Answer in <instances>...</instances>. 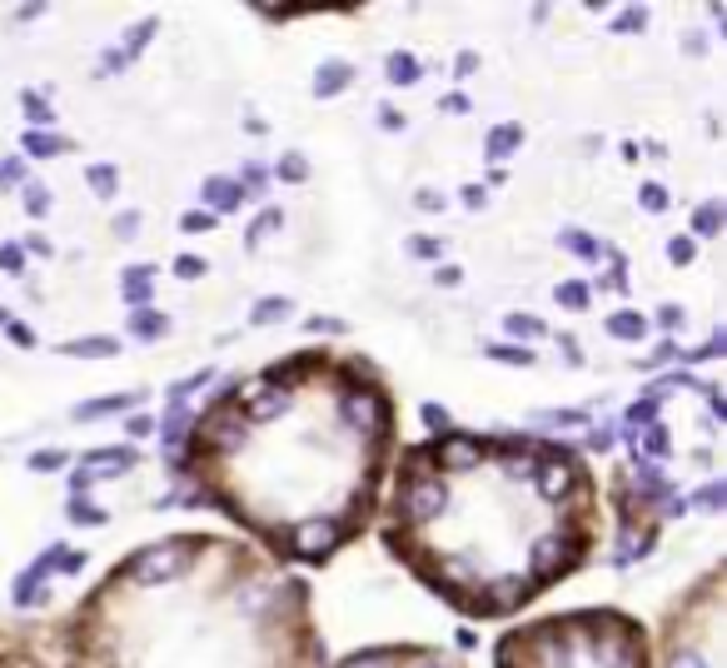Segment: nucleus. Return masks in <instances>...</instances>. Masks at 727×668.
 <instances>
[{"label": "nucleus", "mask_w": 727, "mask_h": 668, "mask_svg": "<svg viewBox=\"0 0 727 668\" xmlns=\"http://www.w3.org/2000/svg\"><path fill=\"white\" fill-rule=\"evenodd\" d=\"M399 454V399L359 350L305 344L245 369L189 414L195 499L284 569H324L379 519Z\"/></svg>", "instance_id": "nucleus-1"}, {"label": "nucleus", "mask_w": 727, "mask_h": 668, "mask_svg": "<svg viewBox=\"0 0 727 668\" xmlns=\"http://www.w3.org/2000/svg\"><path fill=\"white\" fill-rule=\"evenodd\" d=\"M374 529L439 604L504 623L599 554L603 489L568 439L444 429L394 454Z\"/></svg>", "instance_id": "nucleus-2"}, {"label": "nucleus", "mask_w": 727, "mask_h": 668, "mask_svg": "<svg viewBox=\"0 0 727 668\" xmlns=\"http://www.w3.org/2000/svg\"><path fill=\"white\" fill-rule=\"evenodd\" d=\"M315 588L239 534H160L75 598L60 668H324Z\"/></svg>", "instance_id": "nucleus-3"}, {"label": "nucleus", "mask_w": 727, "mask_h": 668, "mask_svg": "<svg viewBox=\"0 0 727 668\" xmlns=\"http://www.w3.org/2000/svg\"><path fill=\"white\" fill-rule=\"evenodd\" d=\"M493 668H653V633L608 604L558 609L498 633Z\"/></svg>", "instance_id": "nucleus-4"}, {"label": "nucleus", "mask_w": 727, "mask_h": 668, "mask_svg": "<svg viewBox=\"0 0 727 668\" xmlns=\"http://www.w3.org/2000/svg\"><path fill=\"white\" fill-rule=\"evenodd\" d=\"M727 569L713 563L698 584H688L653 633V668H723V614Z\"/></svg>", "instance_id": "nucleus-5"}, {"label": "nucleus", "mask_w": 727, "mask_h": 668, "mask_svg": "<svg viewBox=\"0 0 727 668\" xmlns=\"http://www.w3.org/2000/svg\"><path fill=\"white\" fill-rule=\"evenodd\" d=\"M324 668H469V664H464V654H454L444 644H369Z\"/></svg>", "instance_id": "nucleus-6"}, {"label": "nucleus", "mask_w": 727, "mask_h": 668, "mask_svg": "<svg viewBox=\"0 0 727 668\" xmlns=\"http://www.w3.org/2000/svg\"><path fill=\"white\" fill-rule=\"evenodd\" d=\"M140 464V454L130 445H110V449H90V454L81 459V470H75V494L85 489V484L95 479H120V474H130Z\"/></svg>", "instance_id": "nucleus-7"}, {"label": "nucleus", "mask_w": 727, "mask_h": 668, "mask_svg": "<svg viewBox=\"0 0 727 668\" xmlns=\"http://www.w3.org/2000/svg\"><path fill=\"white\" fill-rule=\"evenodd\" d=\"M0 668H56V664H46V654H40L30 639L0 629Z\"/></svg>", "instance_id": "nucleus-8"}, {"label": "nucleus", "mask_w": 727, "mask_h": 668, "mask_svg": "<svg viewBox=\"0 0 727 668\" xmlns=\"http://www.w3.org/2000/svg\"><path fill=\"white\" fill-rule=\"evenodd\" d=\"M205 199H214V210H239V199H245V190H239L235 180L214 175V180H205ZM214 210H210V215H214Z\"/></svg>", "instance_id": "nucleus-9"}, {"label": "nucleus", "mask_w": 727, "mask_h": 668, "mask_svg": "<svg viewBox=\"0 0 727 668\" xmlns=\"http://www.w3.org/2000/svg\"><path fill=\"white\" fill-rule=\"evenodd\" d=\"M608 335H618V340H648V315L618 309V315H608Z\"/></svg>", "instance_id": "nucleus-10"}, {"label": "nucleus", "mask_w": 727, "mask_h": 668, "mask_svg": "<svg viewBox=\"0 0 727 668\" xmlns=\"http://www.w3.org/2000/svg\"><path fill=\"white\" fill-rule=\"evenodd\" d=\"M349 65H344V60H329L324 71L315 75V95H334V90H344V85H349Z\"/></svg>", "instance_id": "nucleus-11"}, {"label": "nucleus", "mask_w": 727, "mask_h": 668, "mask_svg": "<svg viewBox=\"0 0 727 668\" xmlns=\"http://www.w3.org/2000/svg\"><path fill=\"white\" fill-rule=\"evenodd\" d=\"M518 141H523V130H518V125H498V130L489 135V145H483V150H489L493 160H504V155L518 150Z\"/></svg>", "instance_id": "nucleus-12"}, {"label": "nucleus", "mask_w": 727, "mask_h": 668, "mask_svg": "<svg viewBox=\"0 0 727 668\" xmlns=\"http://www.w3.org/2000/svg\"><path fill=\"white\" fill-rule=\"evenodd\" d=\"M25 150H30V155H60V150H71V141H60V135H40V130H25Z\"/></svg>", "instance_id": "nucleus-13"}, {"label": "nucleus", "mask_w": 727, "mask_h": 668, "mask_svg": "<svg viewBox=\"0 0 727 668\" xmlns=\"http://www.w3.org/2000/svg\"><path fill=\"white\" fill-rule=\"evenodd\" d=\"M389 81H394V85H404V81H419V60H414V56H404V50H399V56H394V60H389Z\"/></svg>", "instance_id": "nucleus-14"}, {"label": "nucleus", "mask_w": 727, "mask_h": 668, "mask_svg": "<svg viewBox=\"0 0 727 668\" xmlns=\"http://www.w3.org/2000/svg\"><path fill=\"white\" fill-rule=\"evenodd\" d=\"M140 394H115V399H100V404H81L75 410V420H95V414H110V410H125V404H135Z\"/></svg>", "instance_id": "nucleus-15"}, {"label": "nucleus", "mask_w": 727, "mask_h": 668, "mask_svg": "<svg viewBox=\"0 0 727 668\" xmlns=\"http://www.w3.org/2000/svg\"><path fill=\"white\" fill-rule=\"evenodd\" d=\"M508 335H528V340H543L549 335V325L533 315H508Z\"/></svg>", "instance_id": "nucleus-16"}, {"label": "nucleus", "mask_w": 727, "mask_h": 668, "mask_svg": "<svg viewBox=\"0 0 727 668\" xmlns=\"http://www.w3.org/2000/svg\"><path fill=\"white\" fill-rule=\"evenodd\" d=\"M558 305H568V309H588V284H583V280L558 284Z\"/></svg>", "instance_id": "nucleus-17"}, {"label": "nucleus", "mask_w": 727, "mask_h": 668, "mask_svg": "<svg viewBox=\"0 0 727 668\" xmlns=\"http://www.w3.org/2000/svg\"><path fill=\"white\" fill-rule=\"evenodd\" d=\"M289 300H264V309H255V315H249V325H274V319H284L289 315Z\"/></svg>", "instance_id": "nucleus-18"}, {"label": "nucleus", "mask_w": 727, "mask_h": 668, "mask_svg": "<svg viewBox=\"0 0 727 668\" xmlns=\"http://www.w3.org/2000/svg\"><path fill=\"white\" fill-rule=\"evenodd\" d=\"M115 180H120V170H115V165H95V170H90L95 195H115Z\"/></svg>", "instance_id": "nucleus-19"}, {"label": "nucleus", "mask_w": 727, "mask_h": 668, "mask_svg": "<svg viewBox=\"0 0 727 668\" xmlns=\"http://www.w3.org/2000/svg\"><path fill=\"white\" fill-rule=\"evenodd\" d=\"M205 270H210V265H205L200 255H180V259H175V275H180V280H200Z\"/></svg>", "instance_id": "nucleus-20"}, {"label": "nucleus", "mask_w": 727, "mask_h": 668, "mask_svg": "<svg viewBox=\"0 0 727 668\" xmlns=\"http://www.w3.org/2000/svg\"><path fill=\"white\" fill-rule=\"evenodd\" d=\"M558 240H564L568 250H578V255H583V259H599V245H593V240H588V235H578V230H564V235H558Z\"/></svg>", "instance_id": "nucleus-21"}, {"label": "nucleus", "mask_w": 727, "mask_h": 668, "mask_svg": "<svg viewBox=\"0 0 727 668\" xmlns=\"http://www.w3.org/2000/svg\"><path fill=\"white\" fill-rule=\"evenodd\" d=\"M717 220H723V205H703V210H698V235H717Z\"/></svg>", "instance_id": "nucleus-22"}, {"label": "nucleus", "mask_w": 727, "mask_h": 668, "mask_svg": "<svg viewBox=\"0 0 727 668\" xmlns=\"http://www.w3.org/2000/svg\"><path fill=\"white\" fill-rule=\"evenodd\" d=\"M180 230H185V235H205V230H214V215H205V210H189L185 220H180Z\"/></svg>", "instance_id": "nucleus-23"}, {"label": "nucleus", "mask_w": 727, "mask_h": 668, "mask_svg": "<svg viewBox=\"0 0 727 668\" xmlns=\"http://www.w3.org/2000/svg\"><path fill=\"white\" fill-rule=\"evenodd\" d=\"M71 519H75V524H85V519H90V524H106V509H85V499L75 494V499H71Z\"/></svg>", "instance_id": "nucleus-24"}, {"label": "nucleus", "mask_w": 727, "mask_h": 668, "mask_svg": "<svg viewBox=\"0 0 727 668\" xmlns=\"http://www.w3.org/2000/svg\"><path fill=\"white\" fill-rule=\"evenodd\" d=\"M65 354H100V360H106V354H115V340H81V344H71Z\"/></svg>", "instance_id": "nucleus-25"}, {"label": "nucleus", "mask_w": 727, "mask_h": 668, "mask_svg": "<svg viewBox=\"0 0 727 668\" xmlns=\"http://www.w3.org/2000/svg\"><path fill=\"white\" fill-rule=\"evenodd\" d=\"M668 255H673V265H692V255H698V245L692 240H668Z\"/></svg>", "instance_id": "nucleus-26"}, {"label": "nucleus", "mask_w": 727, "mask_h": 668, "mask_svg": "<svg viewBox=\"0 0 727 668\" xmlns=\"http://www.w3.org/2000/svg\"><path fill=\"white\" fill-rule=\"evenodd\" d=\"M160 329H170L160 315H135V335H145V340H155Z\"/></svg>", "instance_id": "nucleus-27"}, {"label": "nucleus", "mask_w": 727, "mask_h": 668, "mask_svg": "<svg viewBox=\"0 0 727 668\" xmlns=\"http://www.w3.org/2000/svg\"><path fill=\"white\" fill-rule=\"evenodd\" d=\"M0 270L5 275H21L25 265H21V245H0Z\"/></svg>", "instance_id": "nucleus-28"}, {"label": "nucleus", "mask_w": 727, "mask_h": 668, "mask_svg": "<svg viewBox=\"0 0 727 668\" xmlns=\"http://www.w3.org/2000/svg\"><path fill=\"white\" fill-rule=\"evenodd\" d=\"M25 205H30V215H46L50 210V195L36 185V180H30V190H25Z\"/></svg>", "instance_id": "nucleus-29"}, {"label": "nucleus", "mask_w": 727, "mask_h": 668, "mask_svg": "<svg viewBox=\"0 0 727 668\" xmlns=\"http://www.w3.org/2000/svg\"><path fill=\"white\" fill-rule=\"evenodd\" d=\"M638 199H643V210H668V195H663L657 185H643V190H638Z\"/></svg>", "instance_id": "nucleus-30"}, {"label": "nucleus", "mask_w": 727, "mask_h": 668, "mask_svg": "<svg viewBox=\"0 0 727 668\" xmlns=\"http://www.w3.org/2000/svg\"><path fill=\"white\" fill-rule=\"evenodd\" d=\"M25 175V165L21 160H0V190H15V180Z\"/></svg>", "instance_id": "nucleus-31"}, {"label": "nucleus", "mask_w": 727, "mask_h": 668, "mask_svg": "<svg viewBox=\"0 0 727 668\" xmlns=\"http://www.w3.org/2000/svg\"><path fill=\"white\" fill-rule=\"evenodd\" d=\"M493 360H508V364H533V350H498V344H489Z\"/></svg>", "instance_id": "nucleus-32"}, {"label": "nucleus", "mask_w": 727, "mask_h": 668, "mask_svg": "<svg viewBox=\"0 0 727 668\" xmlns=\"http://www.w3.org/2000/svg\"><path fill=\"white\" fill-rule=\"evenodd\" d=\"M280 175H284V180H299V175H305V160H299V155H284V160H280Z\"/></svg>", "instance_id": "nucleus-33"}, {"label": "nucleus", "mask_w": 727, "mask_h": 668, "mask_svg": "<svg viewBox=\"0 0 727 668\" xmlns=\"http://www.w3.org/2000/svg\"><path fill=\"white\" fill-rule=\"evenodd\" d=\"M65 464V454L60 449H50V454H36V470H60Z\"/></svg>", "instance_id": "nucleus-34"}, {"label": "nucleus", "mask_w": 727, "mask_h": 668, "mask_svg": "<svg viewBox=\"0 0 727 668\" xmlns=\"http://www.w3.org/2000/svg\"><path fill=\"white\" fill-rule=\"evenodd\" d=\"M135 224H140V215H135V210L120 215V220H115V235H135Z\"/></svg>", "instance_id": "nucleus-35"}]
</instances>
